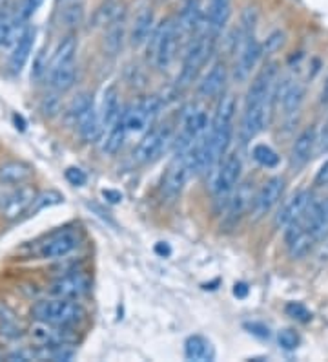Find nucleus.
<instances>
[{
  "label": "nucleus",
  "mask_w": 328,
  "mask_h": 362,
  "mask_svg": "<svg viewBox=\"0 0 328 362\" xmlns=\"http://www.w3.org/2000/svg\"><path fill=\"white\" fill-rule=\"evenodd\" d=\"M237 103L232 93H226L221 98L215 114L210 121V129L206 132V167L205 170H215L228 148L232 145L233 137V119H236Z\"/></svg>",
  "instance_id": "obj_1"
},
{
  "label": "nucleus",
  "mask_w": 328,
  "mask_h": 362,
  "mask_svg": "<svg viewBox=\"0 0 328 362\" xmlns=\"http://www.w3.org/2000/svg\"><path fill=\"white\" fill-rule=\"evenodd\" d=\"M31 315L35 320L53 326H77L86 318V310L77 300L53 296L46 300H39L31 308Z\"/></svg>",
  "instance_id": "obj_2"
},
{
  "label": "nucleus",
  "mask_w": 328,
  "mask_h": 362,
  "mask_svg": "<svg viewBox=\"0 0 328 362\" xmlns=\"http://www.w3.org/2000/svg\"><path fill=\"white\" fill-rule=\"evenodd\" d=\"M181 33L175 18H164L159 23L150 35L148 42V57L159 70H168L171 62L177 57V48H179Z\"/></svg>",
  "instance_id": "obj_3"
},
{
  "label": "nucleus",
  "mask_w": 328,
  "mask_h": 362,
  "mask_svg": "<svg viewBox=\"0 0 328 362\" xmlns=\"http://www.w3.org/2000/svg\"><path fill=\"white\" fill-rule=\"evenodd\" d=\"M215 42H217V39H214L205 30L195 33L193 39H190L186 52H184L179 79H177L179 86L186 88V86H190L197 79L199 71L202 70V66L208 62V57L214 53Z\"/></svg>",
  "instance_id": "obj_4"
},
{
  "label": "nucleus",
  "mask_w": 328,
  "mask_h": 362,
  "mask_svg": "<svg viewBox=\"0 0 328 362\" xmlns=\"http://www.w3.org/2000/svg\"><path fill=\"white\" fill-rule=\"evenodd\" d=\"M236 46V62H233V79L237 83H246L252 77V71L257 68L259 61L262 59V45L255 39L254 33L241 35L237 31Z\"/></svg>",
  "instance_id": "obj_5"
},
{
  "label": "nucleus",
  "mask_w": 328,
  "mask_h": 362,
  "mask_svg": "<svg viewBox=\"0 0 328 362\" xmlns=\"http://www.w3.org/2000/svg\"><path fill=\"white\" fill-rule=\"evenodd\" d=\"M195 174V165L188 152H177L171 163L168 165V170L162 180V196L166 199H175Z\"/></svg>",
  "instance_id": "obj_6"
},
{
  "label": "nucleus",
  "mask_w": 328,
  "mask_h": 362,
  "mask_svg": "<svg viewBox=\"0 0 328 362\" xmlns=\"http://www.w3.org/2000/svg\"><path fill=\"white\" fill-rule=\"evenodd\" d=\"M241 174H243V161L237 152H230L223 158V161L215 167L212 190L217 199H226L232 194V190L239 185Z\"/></svg>",
  "instance_id": "obj_7"
},
{
  "label": "nucleus",
  "mask_w": 328,
  "mask_h": 362,
  "mask_svg": "<svg viewBox=\"0 0 328 362\" xmlns=\"http://www.w3.org/2000/svg\"><path fill=\"white\" fill-rule=\"evenodd\" d=\"M171 141V129L170 127H155L148 130L145 137L137 145L133 158L139 165L153 163L155 159L161 158V154L166 151L168 143Z\"/></svg>",
  "instance_id": "obj_8"
},
{
  "label": "nucleus",
  "mask_w": 328,
  "mask_h": 362,
  "mask_svg": "<svg viewBox=\"0 0 328 362\" xmlns=\"http://www.w3.org/2000/svg\"><path fill=\"white\" fill-rule=\"evenodd\" d=\"M161 101L157 98H142L131 103L126 110H123L124 123L128 132H145L150 129L152 121L159 114Z\"/></svg>",
  "instance_id": "obj_9"
},
{
  "label": "nucleus",
  "mask_w": 328,
  "mask_h": 362,
  "mask_svg": "<svg viewBox=\"0 0 328 362\" xmlns=\"http://www.w3.org/2000/svg\"><path fill=\"white\" fill-rule=\"evenodd\" d=\"M208 127H210V123H208V115H206L205 108L197 105L186 108L183 114L179 137H177V152L186 151L195 139H199L208 130Z\"/></svg>",
  "instance_id": "obj_10"
},
{
  "label": "nucleus",
  "mask_w": 328,
  "mask_h": 362,
  "mask_svg": "<svg viewBox=\"0 0 328 362\" xmlns=\"http://www.w3.org/2000/svg\"><path fill=\"white\" fill-rule=\"evenodd\" d=\"M306 98V86L303 81L296 77H286L283 81H277L276 86V106H279L286 117L298 114L301 110L303 103Z\"/></svg>",
  "instance_id": "obj_11"
},
{
  "label": "nucleus",
  "mask_w": 328,
  "mask_h": 362,
  "mask_svg": "<svg viewBox=\"0 0 328 362\" xmlns=\"http://www.w3.org/2000/svg\"><path fill=\"white\" fill-rule=\"evenodd\" d=\"M284 187H286V180L283 176H274L267 180L259 187V190L254 194V202H252V214L254 218L267 216L272 209L276 207L281 202L284 194Z\"/></svg>",
  "instance_id": "obj_12"
},
{
  "label": "nucleus",
  "mask_w": 328,
  "mask_h": 362,
  "mask_svg": "<svg viewBox=\"0 0 328 362\" xmlns=\"http://www.w3.org/2000/svg\"><path fill=\"white\" fill-rule=\"evenodd\" d=\"M292 226V223H290ZM293 226L301 227L306 233L314 236L315 242H321L328 236V198L312 202L310 207L306 209L299 220L293 221Z\"/></svg>",
  "instance_id": "obj_13"
},
{
  "label": "nucleus",
  "mask_w": 328,
  "mask_h": 362,
  "mask_svg": "<svg viewBox=\"0 0 328 362\" xmlns=\"http://www.w3.org/2000/svg\"><path fill=\"white\" fill-rule=\"evenodd\" d=\"M79 245V236L73 230H61V233L51 234L46 242L40 243L39 257L44 260H61L77 249Z\"/></svg>",
  "instance_id": "obj_14"
},
{
  "label": "nucleus",
  "mask_w": 328,
  "mask_h": 362,
  "mask_svg": "<svg viewBox=\"0 0 328 362\" xmlns=\"http://www.w3.org/2000/svg\"><path fill=\"white\" fill-rule=\"evenodd\" d=\"M175 23L179 28L181 37L195 35L205 30V9H202L201 0H181Z\"/></svg>",
  "instance_id": "obj_15"
},
{
  "label": "nucleus",
  "mask_w": 328,
  "mask_h": 362,
  "mask_svg": "<svg viewBox=\"0 0 328 362\" xmlns=\"http://www.w3.org/2000/svg\"><path fill=\"white\" fill-rule=\"evenodd\" d=\"M315 145H317V130L315 127H306L299 132L296 141L290 148V167L293 170H301L303 167L310 163L312 156L315 154Z\"/></svg>",
  "instance_id": "obj_16"
},
{
  "label": "nucleus",
  "mask_w": 328,
  "mask_h": 362,
  "mask_svg": "<svg viewBox=\"0 0 328 362\" xmlns=\"http://www.w3.org/2000/svg\"><path fill=\"white\" fill-rule=\"evenodd\" d=\"M232 17V0H208L205 11V31L219 39Z\"/></svg>",
  "instance_id": "obj_17"
},
{
  "label": "nucleus",
  "mask_w": 328,
  "mask_h": 362,
  "mask_svg": "<svg viewBox=\"0 0 328 362\" xmlns=\"http://www.w3.org/2000/svg\"><path fill=\"white\" fill-rule=\"evenodd\" d=\"M314 202V196H312L310 190H299L290 199H286L283 204V207L279 209V212L276 214V226L281 229H286L290 223H293L296 220L305 214V211L310 207V204Z\"/></svg>",
  "instance_id": "obj_18"
},
{
  "label": "nucleus",
  "mask_w": 328,
  "mask_h": 362,
  "mask_svg": "<svg viewBox=\"0 0 328 362\" xmlns=\"http://www.w3.org/2000/svg\"><path fill=\"white\" fill-rule=\"evenodd\" d=\"M35 37L37 30L33 26H26L24 33L20 35V39L17 40L9 53V62L8 66L11 70V74H20L24 68H26L28 61H30L31 53H33V46H35Z\"/></svg>",
  "instance_id": "obj_19"
},
{
  "label": "nucleus",
  "mask_w": 328,
  "mask_h": 362,
  "mask_svg": "<svg viewBox=\"0 0 328 362\" xmlns=\"http://www.w3.org/2000/svg\"><path fill=\"white\" fill-rule=\"evenodd\" d=\"M35 176L33 165L22 161V159H9L0 165V185L18 187L26 185Z\"/></svg>",
  "instance_id": "obj_20"
},
{
  "label": "nucleus",
  "mask_w": 328,
  "mask_h": 362,
  "mask_svg": "<svg viewBox=\"0 0 328 362\" xmlns=\"http://www.w3.org/2000/svg\"><path fill=\"white\" fill-rule=\"evenodd\" d=\"M37 190L31 185H18L13 192H9L8 202L2 207V216L9 221L18 220L22 214H26V211L30 209L31 202H33Z\"/></svg>",
  "instance_id": "obj_21"
},
{
  "label": "nucleus",
  "mask_w": 328,
  "mask_h": 362,
  "mask_svg": "<svg viewBox=\"0 0 328 362\" xmlns=\"http://www.w3.org/2000/svg\"><path fill=\"white\" fill-rule=\"evenodd\" d=\"M90 291V280L79 273H71L55 280L51 286V295L70 300H79Z\"/></svg>",
  "instance_id": "obj_22"
},
{
  "label": "nucleus",
  "mask_w": 328,
  "mask_h": 362,
  "mask_svg": "<svg viewBox=\"0 0 328 362\" xmlns=\"http://www.w3.org/2000/svg\"><path fill=\"white\" fill-rule=\"evenodd\" d=\"M155 13L150 6H145L137 11L133 23H131L130 28V42L133 48H140L148 42L150 35L155 30Z\"/></svg>",
  "instance_id": "obj_23"
},
{
  "label": "nucleus",
  "mask_w": 328,
  "mask_h": 362,
  "mask_svg": "<svg viewBox=\"0 0 328 362\" xmlns=\"http://www.w3.org/2000/svg\"><path fill=\"white\" fill-rule=\"evenodd\" d=\"M254 189H250L248 185H237L232 190V194L226 198V207H224V214L230 221H239L245 216L246 212L252 211V202H254Z\"/></svg>",
  "instance_id": "obj_24"
},
{
  "label": "nucleus",
  "mask_w": 328,
  "mask_h": 362,
  "mask_svg": "<svg viewBox=\"0 0 328 362\" xmlns=\"http://www.w3.org/2000/svg\"><path fill=\"white\" fill-rule=\"evenodd\" d=\"M121 115H123V110H121V101H119V90L115 84H109L108 88L104 90V93H102V101L101 106H99L102 134L108 132L117 123Z\"/></svg>",
  "instance_id": "obj_25"
},
{
  "label": "nucleus",
  "mask_w": 328,
  "mask_h": 362,
  "mask_svg": "<svg viewBox=\"0 0 328 362\" xmlns=\"http://www.w3.org/2000/svg\"><path fill=\"white\" fill-rule=\"evenodd\" d=\"M228 81V66L223 61L214 62L212 68L206 71V76L202 77L197 90H199V95L202 98H215L219 93L223 92L224 84Z\"/></svg>",
  "instance_id": "obj_26"
},
{
  "label": "nucleus",
  "mask_w": 328,
  "mask_h": 362,
  "mask_svg": "<svg viewBox=\"0 0 328 362\" xmlns=\"http://www.w3.org/2000/svg\"><path fill=\"white\" fill-rule=\"evenodd\" d=\"M77 46H79V42H77V37H75L73 33L62 37L57 49L53 52V57L51 61H49V66L46 71H53L66 66H73L75 55H77Z\"/></svg>",
  "instance_id": "obj_27"
},
{
  "label": "nucleus",
  "mask_w": 328,
  "mask_h": 362,
  "mask_svg": "<svg viewBox=\"0 0 328 362\" xmlns=\"http://www.w3.org/2000/svg\"><path fill=\"white\" fill-rule=\"evenodd\" d=\"M184 357L195 362H212L215 358V348L202 335H192L184 342Z\"/></svg>",
  "instance_id": "obj_28"
},
{
  "label": "nucleus",
  "mask_w": 328,
  "mask_h": 362,
  "mask_svg": "<svg viewBox=\"0 0 328 362\" xmlns=\"http://www.w3.org/2000/svg\"><path fill=\"white\" fill-rule=\"evenodd\" d=\"M75 127L79 129L80 137H83L86 143H95L101 139L102 136V124H101V117H99V110L95 108V105L86 112V114L80 117Z\"/></svg>",
  "instance_id": "obj_29"
},
{
  "label": "nucleus",
  "mask_w": 328,
  "mask_h": 362,
  "mask_svg": "<svg viewBox=\"0 0 328 362\" xmlns=\"http://www.w3.org/2000/svg\"><path fill=\"white\" fill-rule=\"evenodd\" d=\"M126 123H124V117L121 115L117 123L108 130V136L104 137V143H102V152L108 156H115L124 145V139H126Z\"/></svg>",
  "instance_id": "obj_30"
},
{
  "label": "nucleus",
  "mask_w": 328,
  "mask_h": 362,
  "mask_svg": "<svg viewBox=\"0 0 328 362\" xmlns=\"http://www.w3.org/2000/svg\"><path fill=\"white\" fill-rule=\"evenodd\" d=\"M49 74V84L51 88L59 93H64L71 88L75 84V77H77V68L73 66H66L59 68V70L48 71Z\"/></svg>",
  "instance_id": "obj_31"
},
{
  "label": "nucleus",
  "mask_w": 328,
  "mask_h": 362,
  "mask_svg": "<svg viewBox=\"0 0 328 362\" xmlns=\"http://www.w3.org/2000/svg\"><path fill=\"white\" fill-rule=\"evenodd\" d=\"M64 202V196L59 192V190H44L33 198L30 209L26 211L28 216H35L37 212L44 211V209L55 207V205H61Z\"/></svg>",
  "instance_id": "obj_32"
},
{
  "label": "nucleus",
  "mask_w": 328,
  "mask_h": 362,
  "mask_svg": "<svg viewBox=\"0 0 328 362\" xmlns=\"http://www.w3.org/2000/svg\"><path fill=\"white\" fill-rule=\"evenodd\" d=\"M92 106H93V98L90 95V93L83 92L79 93V95H75V98L70 101V105L66 106V112H64L66 119L75 124L87 110H90V108H92Z\"/></svg>",
  "instance_id": "obj_33"
},
{
  "label": "nucleus",
  "mask_w": 328,
  "mask_h": 362,
  "mask_svg": "<svg viewBox=\"0 0 328 362\" xmlns=\"http://www.w3.org/2000/svg\"><path fill=\"white\" fill-rule=\"evenodd\" d=\"M124 45V26L123 23H114L108 26V31H106L104 35V49L111 55L119 53L123 49Z\"/></svg>",
  "instance_id": "obj_34"
},
{
  "label": "nucleus",
  "mask_w": 328,
  "mask_h": 362,
  "mask_svg": "<svg viewBox=\"0 0 328 362\" xmlns=\"http://www.w3.org/2000/svg\"><path fill=\"white\" fill-rule=\"evenodd\" d=\"M121 15H123V8L114 2H108L106 6L99 8L93 15V23L95 26H109V24L121 21Z\"/></svg>",
  "instance_id": "obj_35"
},
{
  "label": "nucleus",
  "mask_w": 328,
  "mask_h": 362,
  "mask_svg": "<svg viewBox=\"0 0 328 362\" xmlns=\"http://www.w3.org/2000/svg\"><path fill=\"white\" fill-rule=\"evenodd\" d=\"M252 156H254V159L257 161L261 167L265 168H276L277 165H279L281 158L279 154H277L272 146L268 145H255L254 146V151H252Z\"/></svg>",
  "instance_id": "obj_36"
},
{
  "label": "nucleus",
  "mask_w": 328,
  "mask_h": 362,
  "mask_svg": "<svg viewBox=\"0 0 328 362\" xmlns=\"http://www.w3.org/2000/svg\"><path fill=\"white\" fill-rule=\"evenodd\" d=\"M17 23V11L9 8H0V46L6 45L9 31Z\"/></svg>",
  "instance_id": "obj_37"
},
{
  "label": "nucleus",
  "mask_w": 328,
  "mask_h": 362,
  "mask_svg": "<svg viewBox=\"0 0 328 362\" xmlns=\"http://www.w3.org/2000/svg\"><path fill=\"white\" fill-rule=\"evenodd\" d=\"M84 18V6L80 2H71L64 8L62 11V21L68 28H73V26H79L83 23Z\"/></svg>",
  "instance_id": "obj_38"
},
{
  "label": "nucleus",
  "mask_w": 328,
  "mask_h": 362,
  "mask_svg": "<svg viewBox=\"0 0 328 362\" xmlns=\"http://www.w3.org/2000/svg\"><path fill=\"white\" fill-rule=\"evenodd\" d=\"M284 313L288 315L290 318L293 320H298V322H310L312 320V313L306 310V305H303L301 302H288V304L284 305Z\"/></svg>",
  "instance_id": "obj_39"
},
{
  "label": "nucleus",
  "mask_w": 328,
  "mask_h": 362,
  "mask_svg": "<svg viewBox=\"0 0 328 362\" xmlns=\"http://www.w3.org/2000/svg\"><path fill=\"white\" fill-rule=\"evenodd\" d=\"M277 342H279V346L283 349H286V351H293V349H298L299 346V335L293 329H283V332H279V335H277Z\"/></svg>",
  "instance_id": "obj_40"
},
{
  "label": "nucleus",
  "mask_w": 328,
  "mask_h": 362,
  "mask_svg": "<svg viewBox=\"0 0 328 362\" xmlns=\"http://www.w3.org/2000/svg\"><path fill=\"white\" fill-rule=\"evenodd\" d=\"M64 176H66V181L73 187H84L87 183L86 173L79 167H68L66 168Z\"/></svg>",
  "instance_id": "obj_41"
},
{
  "label": "nucleus",
  "mask_w": 328,
  "mask_h": 362,
  "mask_svg": "<svg viewBox=\"0 0 328 362\" xmlns=\"http://www.w3.org/2000/svg\"><path fill=\"white\" fill-rule=\"evenodd\" d=\"M284 45V33L283 31H274L270 37L267 39V42L262 45V55L267 53H276L283 48Z\"/></svg>",
  "instance_id": "obj_42"
},
{
  "label": "nucleus",
  "mask_w": 328,
  "mask_h": 362,
  "mask_svg": "<svg viewBox=\"0 0 328 362\" xmlns=\"http://www.w3.org/2000/svg\"><path fill=\"white\" fill-rule=\"evenodd\" d=\"M44 4V0H24V2H22V6L20 8H18V17L22 18V21H30L31 17H33V15L37 13V11H39L40 9V6Z\"/></svg>",
  "instance_id": "obj_43"
},
{
  "label": "nucleus",
  "mask_w": 328,
  "mask_h": 362,
  "mask_svg": "<svg viewBox=\"0 0 328 362\" xmlns=\"http://www.w3.org/2000/svg\"><path fill=\"white\" fill-rule=\"evenodd\" d=\"M315 154H328V119L324 121L323 130L317 134V145H315Z\"/></svg>",
  "instance_id": "obj_44"
},
{
  "label": "nucleus",
  "mask_w": 328,
  "mask_h": 362,
  "mask_svg": "<svg viewBox=\"0 0 328 362\" xmlns=\"http://www.w3.org/2000/svg\"><path fill=\"white\" fill-rule=\"evenodd\" d=\"M42 110L44 114L51 117V115H55L59 110H61V105H59L57 99H46V101L42 103Z\"/></svg>",
  "instance_id": "obj_45"
},
{
  "label": "nucleus",
  "mask_w": 328,
  "mask_h": 362,
  "mask_svg": "<svg viewBox=\"0 0 328 362\" xmlns=\"http://www.w3.org/2000/svg\"><path fill=\"white\" fill-rule=\"evenodd\" d=\"M102 196L108 199L109 204H121V202H123V194H121L119 190L106 189V190H102Z\"/></svg>",
  "instance_id": "obj_46"
},
{
  "label": "nucleus",
  "mask_w": 328,
  "mask_h": 362,
  "mask_svg": "<svg viewBox=\"0 0 328 362\" xmlns=\"http://www.w3.org/2000/svg\"><path fill=\"white\" fill-rule=\"evenodd\" d=\"M315 185H328V161H324V165L320 168L317 176H315Z\"/></svg>",
  "instance_id": "obj_47"
},
{
  "label": "nucleus",
  "mask_w": 328,
  "mask_h": 362,
  "mask_svg": "<svg viewBox=\"0 0 328 362\" xmlns=\"http://www.w3.org/2000/svg\"><path fill=\"white\" fill-rule=\"evenodd\" d=\"M248 293H250V289H248V286H246V284L239 282V284H236V286H233V295H236L237 298H246V296H248Z\"/></svg>",
  "instance_id": "obj_48"
},
{
  "label": "nucleus",
  "mask_w": 328,
  "mask_h": 362,
  "mask_svg": "<svg viewBox=\"0 0 328 362\" xmlns=\"http://www.w3.org/2000/svg\"><path fill=\"white\" fill-rule=\"evenodd\" d=\"M320 103L323 106H328V74L323 81V86H321V92H320Z\"/></svg>",
  "instance_id": "obj_49"
},
{
  "label": "nucleus",
  "mask_w": 328,
  "mask_h": 362,
  "mask_svg": "<svg viewBox=\"0 0 328 362\" xmlns=\"http://www.w3.org/2000/svg\"><path fill=\"white\" fill-rule=\"evenodd\" d=\"M157 251L164 252V255H170V247H168V245H164V249H162V243H159L157 245Z\"/></svg>",
  "instance_id": "obj_50"
}]
</instances>
